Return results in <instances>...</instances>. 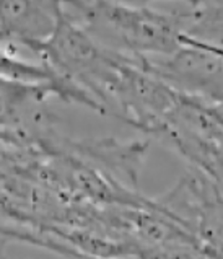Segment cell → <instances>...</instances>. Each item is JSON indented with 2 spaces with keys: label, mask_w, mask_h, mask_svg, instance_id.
<instances>
[{
  "label": "cell",
  "mask_w": 223,
  "mask_h": 259,
  "mask_svg": "<svg viewBox=\"0 0 223 259\" xmlns=\"http://www.w3.org/2000/svg\"><path fill=\"white\" fill-rule=\"evenodd\" d=\"M137 67L177 93L221 103V46L192 39L169 56H137Z\"/></svg>",
  "instance_id": "obj_1"
}]
</instances>
